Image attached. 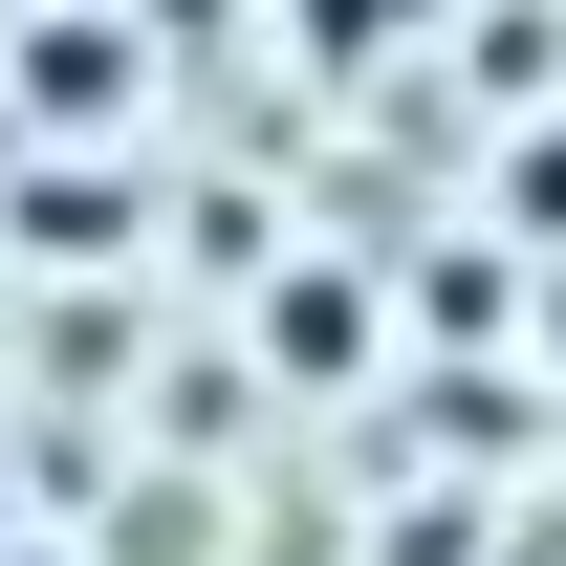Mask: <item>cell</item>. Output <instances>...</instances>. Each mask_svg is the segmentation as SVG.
<instances>
[]
</instances>
